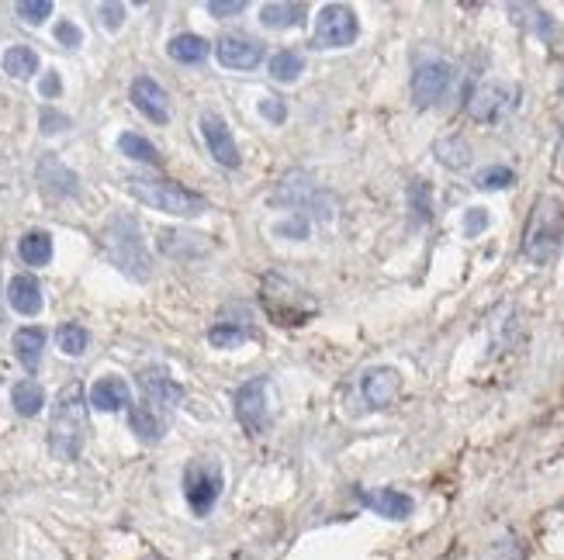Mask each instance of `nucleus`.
<instances>
[{
  "mask_svg": "<svg viewBox=\"0 0 564 560\" xmlns=\"http://www.w3.org/2000/svg\"><path fill=\"white\" fill-rule=\"evenodd\" d=\"M274 236H281V239H295V242L308 239V218H305V215H291V218H284V222H277V225H274Z\"/></svg>",
  "mask_w": 564,
  "mask_h": 560,
  "instance_id": "36",
  "label": "nucleus"
},
{
  "mask_svg": "<svg viewBox=\"0 0 564 560\" xmlns=\"http://www.w3.org/2000/svg\"><path fill=\"white\" fill-rule=\"evenodd\" d=\"M357 35H360V21L353 14V7L326 4L319 18H315L312 45L315 49H347V45L357 42Z\"/></svg>",
  "mask_w": 564,
  "mask_h": 560,
  "instance_id": "9",
  "label": "nucleus"
},
{
  "mask_svg": "<svg viewBox=\"0 0 564 560\" xmlns=\"http://www.w3.org/2000/svg\"><path fill=\"white\" fill-rule=\"evenodd\" d=\"M267 395H270L267 377H250V381L239 384V391H236V419L250 436H263L270 426Z\"/></svg>",
  "mask_w": 564,
  "mask_h": 560,
  "instance_id": "10",
  "label": "nucleus"
},
{
  "mask_svg": "<svg viewBox=\"0 0 564 560\" xmlns=\"http://www.w3.org/2000/svg\"><path fill=\"white\" fill-rule=\"evenodd\" d=\"M253 339V332L250 329H239V325H212L208 329V343L218 346V350H232V346H243V343H250Z\"/></svg>",
  "mask_w": 564,
  "mask_h": 560,
  "instance_id": "34",
  "label": "nucleus"
},
{
  "mask_svg": "<svg viewBox=\"0 0 564 560\" xmlns=\"http://www.w3.org/2000/svg\"><path fill=\"white\" fill-rule=\"evenodd\" d=\"M160 249L174 260H198V256L212 253V239L198 236V232H160Z\"/></svg>",
  "mask_w": 564,
  "mask_h": 560,
  "instance_id": "19",
  "label": "nucleus"
},
{
  "mask_svg": "<svg viewBox=\"0 0 564 560\" xmlns=\"http://www.w3.org/2000/svg\"><path fill=\"white\" fill-rule=\"evenodd\" d=\"M142 560H167L163 554H149V557H142Z\"/></svg>",
  "mask_w": 564,
  "mask_h": 560,
  "instance_id": "47",
  "label": "nucleus"
},
{
  "mask_svg": "<svg viewBox=\"0 0 564 560\" xmlns=\"http://www.w3.org/2000/svg\"><path fill=\"white\" fill-rule=\"evenodd\" d=\"M42 350H45V332L42 329L25 325V329L14 332V357H18V363L28 370V374H35V370H39Z\"/></svg>",
  "mask_w": 564,
  "mask_h": 560,
  "instance_id": "21",
  "label": "nucleus"
},
{
  "mask_svg": "<svg viewBox=\"0 0 564 560\" xmlns=\"http://www.w3.org/2000/svg\"><path fill=\"white\" fill-rule=\"evenodd\" d=\"M56 339H59V350H63L66 357H80V353L87 350V343H90L87 329L80 322H66L63 329L56 332Z\"/></svg>",
  "mask_w": 564,
  "mask_h": 560,
  "instance_id": "35",
  "label": "nucleus"
},
{
  "mask_svg": "<svg viewBox=\"0 0 564 560\" xmlns=\"http://www.w3.org/2000/svg\"><path fill=\"white\" fill-rule=\"evenodd\" d=\"M129 426H132V433L139 436L142 443H156L163 436V419L146 405V401L129 408Z\"/></svg>",
  "mask_w": 564,
  "mask_h": 560,
  "instance_id": "27",
  "label": "nucleus"
},
{
  "mask_svg": "<svg viewBox=\"0 0 564 560\" xmlns=\"http://www.w3.org/2000/svg\"><path fill=\"white\" fill-rule=\"evenodd\" d=\"M260 301L277 325H302L305 319H312V315L319 312V305L308 298L302 287H295L291 280H284L277 274H270L260 284Z\"/></svg>",
  "mask_w": 564,
  "mask_h": 560,
  "instance_id": "5",
  "label": "nucleus"
},
{
  "mask_svg": "<svg viewBox=\"0 0 564 560\" xmlns=\"http://www.w3.org/2000/svg\"><path fill=\"white\" fill-rule=\"evenodd\" d=\"M260 21L274 32L281 28H295L305 21V4H291V0H270V4L260 7Z\"/></svg>",
  "mask_w": 564,
  "mask_h": 560,
  "instance_id": "23",
  "label": "nucleus"
},
{
  "mask_svg": "<svg viewBox=\"0 0 564 560\" xmlns=\"http://www.w3.org/2000/svg\"><path fill=\"white\" fill-rule=\"evenodd\" d=\"M56 39L66 45V49H77L80 42H84V35H80V28L73 25V21H59L56 25Z\"/></svg>",
  "mask_w": 564,
  "mask_h": 560,
  "instance_id": "41",
  "label": "nucleus"
},
{
  "mask_svg": "<svg viewBox=\"0 0 564 560\" xmlns=\"http://www.w3.org/2000/svg\"><path fill=\"white\" fill-rule=\"evenodd\" d=\"M450 83H454V66L443 63V59H423L412 73V101H416V108L440 104Z\"/></svg>",
  "mask_w": 564,
  "mask_h": 560,
  "instance_id": "11",
  "label": "nucleus"
},
{
  "mask_svg": "<svg viewBox=\"0 0 564 560\" xmlns=\"http://www.w3.org/2000/svg\"><path fill=\"white\" fill-rule=\"evenodd\" d=\"M495 560H523L520 543H516L513 536H509V540H502L499 547H495Z\"/></svg>",
  "mask_w": 564,
  "mask_h": 560,
  "instance_id": "44",
  "label": "nucleus"
},
{
  "mask_svg": "<svg viewBox=\"0 0 564 560\" xmlns=\"http://www.w3.org/2000/svg\"><path fill=\"white\" fill-rule=\"evenodd\" d=\"M243 0H212L208 4V14L212 18H232V14H243Z\"/></svg>",
  "mask_w": 564,
  "mask_h": 560,
  "instance_id": "42",
  "label": "nucleus"
},
{
  "mask_svg": "<svg viewBox=\"0 0 564 560\" xmlns=\"http://www.w3.org/2000/svg\"><path fill=\"white\" fill-rule=\"evenodd\" d=\"M18 253L28 267H45V263L52 260V236L49 232H28V236L18 242Z\"/></svg>",
  "mask_w": 564,
  "mask_h": 560,
  "instance_id": "29",
  "label": "nucleus"
},
{
  "mask_svg": "<svg viewBox=\"0 0 564 560\" xmlns=\"http://www.w3.org/2000/svg\"><path fill=\"white\" fill-rule=\"evenodd\" d=\"M7 301L18 315H39L42 312V287L32 274H18L7 284Z\"/></svg>",
  "mask_w": 564,
  "mask_h": 560,
  "instance_id": "20",
  "label": "nucleus"
},
{
  "mask_svg": "<svg viewBox=\"0 0 564 560\" xmlns=\"http://www.w3.org/2000/svg\"><path fill=\"white\" fill-rule=\"evenodd\" d=\"M201 135H205V146L215 163H222L225 170H239L243 156H239V146H236V139H232V132L222 115L205 111V115H201Z\"/></svg>",
  "mask_w": 564,
  "mask_h": 560,
  "instance_id": "13",
  "label": "nucleus"
},
{
  "mask_svg": "<svg viewBox=\"0 0 564 560\" xmlns=\"http://www.w3.org/2000/svg\"><path fill=\"white\" fill-rule=\"evenodd\" d=\"M270 204H277V208H315V215L326 218V222L333 218V198L302 170L281 177L277 191L270 194Z\"/></svg>",
  "mask_w": 564,
  "mask_h": 560,
  "instance_id": "7",
  "label": "nucleus"
},
{
  "mask_svg": "<svg viewBox=\"0 0 564 560\" xmlns=\"http://www.w3.org/2000/svg\"><path fill=\"white\" fill-rule=\"evenodd\" d=\"M90 405L97 412H118V408L129 405V384L122 377H101V381L90 388Z\"/></svg>",
  "mask_w": 564,
  "mask_h": 560,
  "instance_id": "22",
  "label": "nucleus"
},
{
  "mask_svg": "<svg viewBox=\"0 0 564 560\" xmlns=\"http://www.w3.org/2000/svg\"><path fill=\"white\" fill-rule=\"evenodd\" d=\"M520 108V87L506 80H492L481 83V87L471 90L468 97V115L481 121V125H492V121H502L506 115Z\"/></svg>",
  "mask_w": 564,
  "mask_h": 560,
  "instance_id": "8",
  "label": "nucleus"
},
{
  "mask_svg": "<svg viewBox=\"0 0 564 560\" xmlns=\"http://www.w3.org/2000/svg\"><path fill=\"white\" fill-rule=\"evenodd\" d=\"M260 115L267 118V121H274V125H284V118H288V104H284L281 97L267 94L260 101Z\"/></svg>",
  "mask_w": 564,
  "mask_h": 560,
  "instance_id": "38",
  "label": "nucleus"
},
{
  "mask_svg": "<svg viewBox=\"0 0 564 560\" xmlns=\"http://www.w3.org/2000/svg\"><path fill=\"white\" fill-rule=\"evenodd\" d=\"M39 125H42L45 135H52V132H63V128H70V118H66L63 111H56V108H42Z\"/></svg>",
  "mask_w": 564,
  "mask_h": 560,
  "instance_id": "40",
  "label": "nucleus"
},
{
  "mask_svg": "<svg viewBox=\"0 0 564 560\" xmlns=\"http://www.w3.org/2000/svg\"><path fill=\"white\" fill-rule=\"evenodd\" d=\"M405 198H409V208H412V222L416 225H426L433 215V187L426 184V180H412L409 191H405Z\"/></svg>",
  "mask_w": 564,
  "mask_h": 560,
  "instance_id": "32",
  "label": "nucleus"
},
{
  "mask_svg": "<svg viewBox=\"0 0 564 560\" xmlns=\"http://www.w3.org/2000/svg\"><path fill=\"white\" fill-rule=\"evenodd\" d=\"M554 173H558V177H564V135H561V142H558V153H554Z\"/></svg>",
  "mask_w": 564,
  "mask_h": 560,
  "instance_id": "46",
  "label": "nucleus"
},
{
  "mask_svg": "<svg viewBox=\"0 0 564 560\" xmlns=\"http://www.w3.org/2000/svg\"><path fill=\"white\" fill-rule=\"evenodd\" d=\"M215 56L225 70H253L263 63V42L243 32H229L215 42Z\"/></svg>",
  "mask_w": 564,
  "mask_h": 560,
  "instance_id": "12",
  "label": "nucleus"
},
{
  "mask_svg": "<svg viewBox=\"0 0 564 560\" xmlns=\"http://www.w3.org/2000/svg\"><path fill=\"white\" fill-rule=\"evenodd\" d=\"M302 73H305V56H302V52L281 49V52H274V56H270V77H274V80L291 83V80L302 77Z\"/></svg>",
  "mask_w": 564,
  "mask_h": 560,
  "instance_id": "30",
  "label": "nucleus"
},
{
  "mask_svg": "<svg viewBox=\"0 0 564 560\" xmlns=\"http://www.w3.org/2000/svg\"><path fill=\"white\" fill-rule=\"evenodd\" d=\"M87 443V398L84 384H66L56 395L49 419V453L56 460H77Z\"/></svg>",
  "mask_w": 564,
  "mask_h": 560,
  "instance_id": "1",
  "label": "nucleus"
},
{
  "mask_svg": "<svg viewBox=\"0 0 564 560\" xmlns=\"http://www.w3.org/2000/svg\"><path fill=\"white\" fill-rule=\"evenodd\" d=\"M513 184H516V173H513V166H506V163H492L475 173L478 191H506V187H513Z\"/></svg>",
  "mask_w": 564,
  "mask_h": 560,
  "instance_id": "33",
  "label": "nucleus"
},
{
  "mask_svg": "<svg viewBox=\"0 0 564 560\" xmlns=\"http://www.w3.org/2000/svg\"><path fill=\"white\" fill-rule=\"evenodd\" d=\"M118 149H122L129 160H139V163H149V166H160L163 163V156L156 153V146L149 139H142V135H135V132H125V135H118Z\"/></svg>",
  "mask_w": 564,
  "mask_h": 560,
  "instance_id": "31",
  "label": "nucleus"
},
{
  "mask_svg": "<svg viewBox=\"0 0 564 560\" xmlns=\"http://www.w3.org/2000/svg\"><path fill=\"white\" fill-rule=\"evenodd\" d=\"M488 222H492V218H488L485 208H468V215H464V236L468 239L481 236V232L488 229Z\"/></svg>",
  "mask_w": 564,
  "mask_h": 560,
  "instance_id": "39",
  "label": "nucleus"
},
{
  "mask_svg": "<svg viewBox=\"0 0 564 560\" xmlns=\"http://www.w3.org/2000/svg\"><path fill=\"white\" fill-rule=\"evenodd\" d=\"M360 505L364 509H371L374 516L381 519H391V522H402L412 516V509H416V502H412V495H405V491L398 488H378V491H357Z\"/></svg>",
  "mask_w": 564,
  "mask_h": 560,
  "instance_id": "16",
  "label": "nucleus"
},
{
  "mask_svg": "<svg viewBox=\"0 0 564 560\" xmlns=\"http://www.w3.org/2000/svg\"><path fill=\"white\" fill-rule=\"evenodd\" d=\"M139 388H142V398H146V405L153 408V412H170V408H177L180 398H184V388H180V384L163 367L139 370Z\"/></svg>",
  "mask_w": 564,
  "mask_h": 560,
  "instance_id": "14",
  "label": "nucleus"
},
{
  "mask_svg": "<svg viewBox=\"0 0 564 560\" xmlns=\"http://www.w3.org/2000/svg\"><path fill=\"white\" fill-rule=\"evenodd\" d=\"M35 177H39V187L49 198H73L80 191V180L70 166H63V160L52 153H45L39 166H35Z\"/></svg>",
  "mask_w": 564,
  "mask_h": 560,
  "instance_id": "17",
  "label": "nucleus"
},
{
  "mask_svg": "<svg viewBox=\"0 0 564 560\" xmlns=\"http://www.w3.org/2000/svg\"><path fill=\"white\" fill-rule=\"evenodd\" d=\"M360 395L371 408H388L391 401L402 395V374L395 367H367L364 377H360Z\"/></svg>",
  "mask_w": 564,
  "mask_h": 560,
  "instance_id": "15",
  "label": "nucleus"
},
{
  "mask_svg": "<svg viewBox=\"0 0 564 560\" xmlns=\"http://www.w3.org/2000/svg\"><path fill=\"white\" fill-rule=\"evenodd\" d=\"M184 498L187 505H191V512L198 519H205L208 512L218 505V498H222V467H218V460H191V464L184 467Z\"/></svg>",
  "mask_w": 564,
  "mask_h": 560,
  "instance_id": "6",
  "label": "nucleus"
},
{
  "mask_svg": "<svg viewBox=\"0 0 564 560\" xmlns=\"http://www.w3.org/2000/svg\"><path fill=\"white\" fill-rule=\"evenodd\" d=\"M101 18H104V25L115 32V28H122V21H125V7L122 4H101Z\"/></svg>",
  "mask_w": 564,
  "mask_h": 560,
  "instance_id": "43",
  "label": "nucleus"
},
{
  "mask_svg": "<svg viewBox=\"0 0 564 560\" xmlns=\"http://www.w3.org/2000/svg\"><path fill=\"white\" fill-rule=\"evenodd\" d=\"M11 401H14V412L18 415H25V419H32V415H39L42 412V405H45V391H42V384L39 381H18L11 388Z\"/></svg>",
  "mask_w": 564,
  "mask_h": 560,
  "instance_id": "26",
  "label": "nucleus"
},
{
  "mask_svg": "<svg viewBox=\"0 0 564 560\" xmlns=\"http://www.w3.org/2000/svg\"><path fill=\"white\" fill-rule=\"evenodd\" d=\"M132 104L139 108V115H146L156 125L170 121V97L153 77H135L132 80Z\"/></svg>",
  "mask_w": 564,
  "mask_h": 560,
  "instance_id": "18",
  "label": "nucleus"
},
{
  "mask_svg": "<svg viewBox=\"0 0 564 560\" xmlns=\"http://www.w3.org/2000/svg\"><path fill=\"white\" fill-rule=\"evenodd\" d=\"M101 242H104V249H108V260L115 263L125 277L139 280V284H146V280L153 277V260H149L146 239H142L135 218L115 215L108 225H104Z\"/></svg>",
  "mask_w": 564,
  "mask_h": 560,
  "instance_id": "2",
  "label": "nucleus"
},
{
  "mask_svg": "<svg viewBox=\"0 0 564 560\" xmlns=\"http://www.w3.org/2000/svg\"><path fill=\"white\" fill-rule=\"evenodd\" d=\"M42 97H59V90H63V87H59V77H56V73H45V80H42Z\"/></svg>",
  "mask_w": 564,
  "mask_h": 560,
  "instance_id": "45",
  "label": "nucleus"
},
{
  "mask_svg": "<svg viewBox=\"0 0 564 560\" xmlns=\"http://www.w3.org/2000/svg\"><path fill=\"white\" fill-rule=\"evenodd\" d=\"M564 239V201L561 198H537L530 211V222L523 229V256L537 267H547L554 260Z\"/></svg>",
  "mask_w": 564,
  "mask_h": 560,
  "instance_id": "3",
  "label": "nucleus"
},
{
  "mask_svg": "<svg viewBox=\"0 0 564 560\" xmlns=\"http://www.w3.org/2000/svg\"><path fill=\"white\" fill-rule=\"evenodd\" d=\"M35 70H39V56H35L28 45H11V49L4 52V73L7 77L28 80Z\"/></svg>",
  "mask_w": 564,
  "mask_h": 560,
  "instance_id": "28",
  "label": "nucleus"
},
{
  "mask_svg": "<svg viewBox=\"0 0 564 560\" xmlns=\"http://www.w3.org/2000/svg\"><path fill=\"white\" fill-rule=\"evenodd\" d=\"M167 52H170V59H174V63L194 66V63H205L208 52H212V45L201 39V35L184 32V35H174V39H170Z\"/></svg>",
  "mask_w": 564,
  "mask_h": 560,
  "instance_id": "24",
  "label": "nucleus"
},
{
  "mask_svg": "<svg viewBox=\"0 0 564 560\" xmlns=\"http://www.w3.org/2000/svg\"><path fill=\"white\" fill-rule=\"evenodd\" d=\"M125 191L132 194L135 201L149 204L156 211H167V215L177 218H198L205 211V198L187 187L174 184L167 177H146V173H129L125 177Z\"/></svg>",
  "mask_w": 564,
  "mask_h": 560,
  "instance_id": "4",
  "label": "nucleus"
},
{
  "mask_svg": "<svg viewBox=\"0 0 564 560\" xmlns=\"http://www.w3.org/2000/svg\"><path fill=\"white\" fill-rule=\"evenodd\" d=\"M14 11H18L21 18L28 21V25H42V21L52 14V4H49V0H21Z\"/></svg>",
  "mask_w": 564,
  "mask_h": 560,
  "instance_id": "37",
  "label": "nucleus"
},
{
  "mask_svg": "<svg viewBox=\"0 0 564 560\" xmlns=\"http://www.w3.org/2000/svg\"><path fill=\"white\" fill-rule=\"evenodd\" d=\"M433 153H436V160L447 166V170H464V166H471V146H468V139H461V135L436 139Z\"/></svg>",
  "mask_w": 564,
  "mask_h": 560,
  "instance_id": "25",
  "label": "nucleus"
}]
</instances>
